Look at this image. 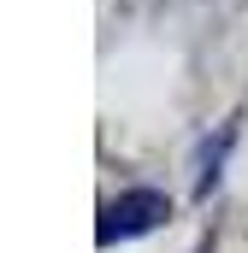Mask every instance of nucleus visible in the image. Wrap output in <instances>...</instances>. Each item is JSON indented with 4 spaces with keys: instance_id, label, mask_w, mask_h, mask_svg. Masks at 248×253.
<instances>
[{
    "instance_id": "1",
    "label": "nucleus",
    "mask_w": 248,
    "mask_h": 253,
    "mask_svg": "<svg viewBox=\"0 0 248 253\" xmlns=\"http://www.w3.org/2000/svg\"><path fill=\"white\" fill-rule=\"evenodd\" d=\"M166 218V194H154V189H130L119 194V200H107L101 206V248H113V242H130V236H148L154 224Z\"/></svg>"
}]
</instances>
